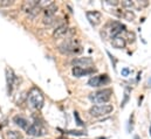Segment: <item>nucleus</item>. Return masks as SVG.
Returning <instances> with one entry per match:
<instances>
[{"instance_id": "1", "label": "nucleus", "mask_w": 151, "mask_h": 139, "mask_svg": "<svg viewBox=\"0 0 151 139\" xmlns=\"http://www.w3.org/2000/svg\"><path fill=\"white\" fill-rule=\"evenodd\" d=\"M27 101H28L29 106L35 109V110H41L43 104H45L43 94L41 92V90H39L38 88H32L29 90L28 96H27Z\"/></svg>"}, {"instance_id": "2", "label": "nucleus", "mask_w": 151, "mask_h": 139, "mask_svg": "<svg viewBox=\"0 0 151 139\" xmlns=\"http://www.w3.org/2000/svg\"><path fill=\"white\" fill-rule=\"evenodd\" d=\"M111 95H113V90L109 89V88H106V89H102V90H100L95 94H90L89 100L97 105L107 104L110 101Z\"/></svg>"}, {"instance_id": "3", "label": "nucleus", "mask_w": 151, "mask_h": 139, "mask_svg": "<svg viewBox=\"0 0 151 139\" xmlns=\"http://www.w3.org/2000/svg\"><path fill=\"white\" fill-rule=\"evenodd\" d=\"M114 111V106L111 104H102V105H93L89 109V115L95 118L104 117L110 115Z\"/></svg>"}, {"instance_id": "4", "label": "nucleus", "mask_w": 151, "mask_h": 139, "mask_svg": "<svg viewBox=\"0 0 151 139\" xmlns=\"http://www.w3.org/2000/svg\"><path fill=\"white\" fill-rule=\"evenodd\" d=\"M58 50L61 54H72V53H81L82 49L78 46V42H76L74 40H67L65 42H62L61 44H59Z\"/></svg>"}, {"instance_id": "5", "label": "nucleus", "mask_w": 151, "mask_h": 139, "mask_svg": "<svg viewBox=\"0 0 151 139\" xmlns=\"http://www.w3.org/2000/svg\"><path fill=\"white\" fill-rule=\"evenodd\" d=\"M110 82V78L107 74L104 75H99V76H91L88 81V85L93 87V88H97V87H102L106 85Z\"/></svg>"}, {"instance_id": "6", "label": "nucleus", "mask_w": 151, "mask_h": 139, "mask_svg": "<svg viewBox=\"0 0 151 139\" xmlns=\"http://www.w3.org/2000/svg\"><path fill=\"white\" fill-rule=\"evenodd\" d=\"M86 16L93 27H97L102 22V14L99 11H88L86 13Z\"/></svg>"}, {"instance_id": "7", "label": "nucleus", "mask_w": 151, "mask_h": 139, "mask_svg": "<svg viewBox=\"0 0 151 139\" xmlns=\"http://www.w3.org/2000/svg\"><path fill=\"white\" fill-rule=\"evenodd\" d=\"M93 63H94V61H93V59L89 57V56L76 57V59H74V60L72 61V64H73L74 67H80V68H83V67H84V69H86V68H89V66H93Z\"/></svg>"}, {"instance_id": "8", "label": "nucleus", "mask_w": 151, "mask_h": 139, "mask_svg": "<svg viewBox=\"0 0 151 139\" xmlns=\"http://www.w3.org/2000/svg\"><path fill=\"white\" fill-rule=\"evenodd\" d=\"M15 81H17V76L14 75V71L11 68H7L6 69V82H7V91H8V94H12Z\"/></svg>"}, {"instance_id": "9", "label": "nucleus", "mask_w": 151, "mask_h": 139, "mask_svg": "<svg viewBox=\"0 0 151 139\" xmlns=\"http://www.w3.org/2000/svg\"><path fill=\"white\" fill-rule=\"evenodd\" d=\"M26 131H27V135L34 136V137H39V136L45 135V130H43L42 128H40V125H38V124L28 125V128H27Z\"/></svg>"}, {"instance_id": "10", "label": "nucleus", "mask_w": 151, "mask_h": 139, "mask_svg": "<svg viewBox=\"0 0 151 139\" xmlns=\"http://www.w3.org/2000/svg\"><path fill=\"white\" fill-rule=\"evenodd\" d=\"M93 72H96V69H84V68H80V67H73L72 69V74L74 77H82V76H86V75H89V74H93Z\"/></svg>"}, {"instance_id": "11", "label": "nucleus", "mask_w": 151, "mask_h": 139, "mask_svg": "<svg viewBox=\"0 0 151 139\" xmlns=\"http://www.w3.org/2000/svg\"><path fill=\"white\" fill-rule=\"evenodd\" d=\"M68 26L67 25H61V26H58L55 29H54V32H53V37L55 39V40H58V39H62L63 36H66L67 33H68Z\"/></svg>"}, {"instance_id": "12", "label": "nucleus", "mask_w": 151, "mask_h": 139, "mask_svg": "<svg viewBox=\"0 0 151 139\" xmlns=\"http://www.w3.org/2000/svg\"><path fill=\"white\" fill-rule=\"evenodd\" d=\"M111 44H113L114 48H116V49H122V48H125V46H127V40H125L124 36L117 35V36L113 37Z\"/></svg>"}, {"instance_id": "13", "label": "nucleus", "mask_w": 151, "mask_h": 139, "mask_svg": "<svg viewBox=\"0 0 151 139\" xmlns=\"http://www.w3.org/2000/svg\"><path fill=\"white\" fill-rule=\"evenodd\" d=\"M124 29H125V26L124 25H122L118 21H114L113 24H111V28H110V36L115 37V36L121 34Z\"/></svg>"}, {"instance_id": "14", "label": "nucleus", "mask_w": 151, "mask_h": 139, "mask_svg": "<svg viewBox=\"0 0 151 139\" xmlns=\"http://www.w3.org/2000/svg\"><path fill=\"white\" fill-rule=\"evenodd\" d=\"M13 120H14V123H15L19 128H21V129H24V130H27V128H28V122H27L26 118H24V117H21V116H15V117L13 118Z\"/></svg>"}, {"instance_id": "15", "label": "nucleus", "mask_w": 151, "mask_h": 139, "mask_svg": "<svg viewBox=\"0 0 151 139\" xmlns=\"http://www.w3.org/2000/svg\"><path fill=\"white\" fill-rule=\"evenodd\" d=\"M39 5V0H31V1H25L24 5H22V11L26 12L27 14L35 7Z\"/></svg>"}, {"instance_id": "16", "label": "nucleus", "mask_w": 151, "mask_h": 139, "mask_svg": "<svg viewBox=\"0 0 151 139\" xmlns=\"http://www.w3.org/2000/svg\"><path fill=\"white\" fill-rule=\"evenodd\" d=\"M56 12H58V5H55L53 2L50 6L45 8V16H54Z\"/></svg>"}, {"instance_id": "17", "label": "nucleus", "mask_w": 151, "mask_h": 139, "mask_svg": "<svg viewBox=\"0 0 151 139\" xmlns=\"http://www.w3.org/2000/svg\"><path fill=\"white\" fill-rule=\"evenodd\" d=\"M6 136H7L8 139H22L24 138V136H22L21 132H19V131H8V132L6 133Z\"/></svg>"}, {"instance_id": "18", "label": "nucleus", "mask_w": 151, "mask_h": 139, "mask_svg": "<svg viewBox=\"0 0 151 139\" xmlns=\"http://www.w3.org/2000/svg\"><path fill=\"white\" fill-rule=\"evenodd\" d=\"M122 16H123L125 20H128V21H134L135 18H136V15H135V13H134L132 11H125Z\"/></svg>"}, {"instance_id": "19", "label": "nucleus", "mask_w": 151, "mask_h": 139, "mask_svg": "<svg viewBox=\"0 0 151 139\" xmlns=\"http://www.w3.org/2000/svg\"><path fill=\"white\" fill-rule=\"evenodd\" d=\"M42 22L46 26H53L56 22V19H55V16H45L43 20H42Z\"/></svg>"}, {"instance_id": "20", "label": "nucleus", "mask_w": 151, "mask_h": 139, "mask_svg": "<svg viewBox=\"0 0 151 139\" xmlns=\"http://www.w3.org/2000/svg\"><path fill=\"white\" fill-rule=\"evenodd\" d=\"M41 9H42V8H40L39 6H35V7H34L29 13H28V16H29V18H32V19H34L35 16H38L39 14H40Z\"/></svg>"}, {"instance_id": "21", "label": "nucleus", "mask_w": 151, "mask_h": 139, "mask_svg": "<svg viewBox=\"0 0 151 139\" xmlns=\"http://www.w3.org/2000/svg\"><path fill=\"white\" fill-rule=\"evenodd\" d=\"M74 118H75L76 124H77L78 126H84V123H83V120L81 119V117H80V115H78L77 111H74Z\"/></svg>"}, {"instance_id": "22", "label": "nucleus", "mask_w": 151, "mask_h": 139, "mask_svg": "<svg viewBox=\"0 0 151 139\" xmlns=\"http://www.w3.org/2000/svg\"><path fill=\"white\" fill-rule=\"evenodd\" d=\"M12 5H14L13 0H1L0 1V7H9Z\"/></svg>"}, {"instance_id": "23", "label": "nucleus", "mask_w": 151, "mask_h": 139, "mask_svg": "<svg viewBox=\"0 0 151 139\" xmlns=\"http://www.w3.org/2000/svg\"><path fill=\"white\" fill-rule=\"evenodd\" d=\"M122 6L125 7V8H131V7L135 6V2L131 1V0H124V1H122Z\"/></svg>"}, {"instance_id": "24", "label": "nucleus", "mask_w": 151, "mask_h": 139, "mask_svg": "<svg viewBox=\"0 0 151 139\" xmlns=\"http://www.w3.org/2000/svg\"><path fill=\"white\" fill-rule=\"evenodd\" d=\"M67 135H73V136H83L84 132L82 131H66Z\"/></svg>"}, {"instance_id": "25", "label": "nucleus", "mask_w": 151, "mask_h": 139, "mask_svg": "<svg viewBox=\"0 0 151 139\" xmlns=\"http://www.w3.org/2000/svg\"><path fill=\"white\" fill-rule=\"evenodd\" d=\"M128 101H129V95H128V92H125V94H124V100H123L122 103H121V107H124Z\"/></svg>"}, {"instance_id": "26", "label": "nucleus", "mask_w": 151, "mask_h": 139, "mask_svg": "<svg viewBox=\"0 0 151 139\" xmlns=\"http://www.w3.org/2000/svg\"><path fill=\"white\" fill-rule=\"evenodd\" d=\"M107 54L109 55V57H110V61H111V63H113V67H114V69H116V59L114 57L113 55L109 53V52H107Z\"/></svg>"}, {"instance_id": "27", "label": "nucleus", "mask_w": 151, "mask_h": 139, "mask_svg": "<svg viewBox=\"0 0 151 139\" xmlns=\"http://www.w3.org/2000/svg\"><path fill=\"white\" fill-rule=\"evenodd\" d=\"M121 74H122V76H128L130 74V69L129 68H123L122 71H121Z\"/></svg>"}, {"instance_id": "28", "label": "nucleus", "mask_w": 151, "mask_h": 139, "mask_svg": "<svg viewBox=\"0 0 151 139\" xmlns=\"http://www.w3.org/2000/svg\"><path fill=\"white\" fill-rule=\"evenodd\" d=\"M107 4L110 5V6H117L119 2H118V0H113V1L111 0H107Z\"/></svg>"}, {"instance_id": "29", "label": "nucleus", "mask_w": 151, "mask_h": 139, "mask_svg": "<svg viewBox=\"0 0 151 139\" xmlns=\"http://www.w3.org/2000/svg\"><path fill=\"white\" fill-rule=\"evenodd\" d=\"M148 87H149V88H151V77L148 80Z\"/></svg>"}, {"instance_id": "30", "label": "nucleus", "mask_w": 151, "mask_h": 139, "mask_svg": "<svg viewBox=\"0 0 151 139\" xmlns=\"http://www.w3.org/2000/svg\"><path fill=\"white\" fill-rule=\"evenodd\" d=\"M149 132H150V136H151V124H150V129H149Z\"/></svg>"}, {"instance_id": "31", "label": "nucleus", "mask_w": 151, "mask_h": 139, "mask_svg": "<svg viewBox=\"0 0 151 139\" xmlns=\"http://www.w3.org/2000/svg\"><path fill=\"white\" fill-rule=\"evenodd\" d=\"M135 139H139V137L138 136H135Z\"/></svg>"}]
</instances>
